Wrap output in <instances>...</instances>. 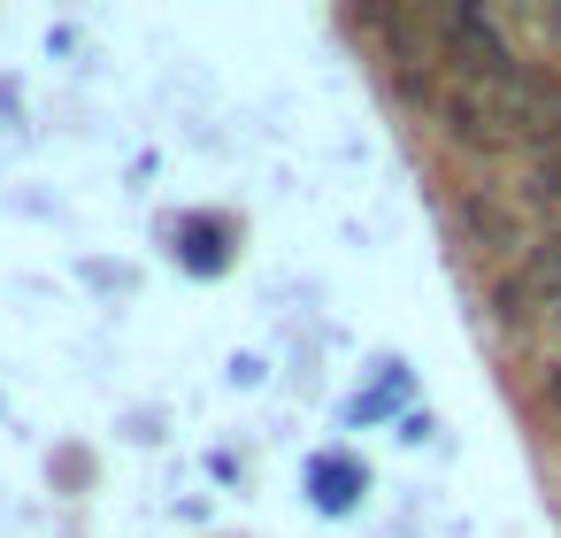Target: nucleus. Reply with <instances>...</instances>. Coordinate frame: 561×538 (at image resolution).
Masks as SVG:
<instances>
[{"label": "nucleus", "instance_id": "1", "mask_svg": "<svg viewBox=\"0 0 561 538\" xmlns=\"http://www.w3.org/2000/svg\"><path fill=\"white\" fill-rule=\"evenodd\" d=\"M446 224H454V239H461L469 254H484L492 270H507L515 254H530V247H538V239L523 231V216H515V201H500V193H461Z\"/></svg>", "mask_w": 561, "mask_h": 538}, {"label": "nucleus", "instance_id": "2", "mask_svg": "<svg viewBox=\"0 0 561 538\" xmlns=\"http://www.w3.org/2000/svg\"><path fill=\"white\" fill-rule=\"evenodd\" d=\"M438 124H446L461 147H477V154H507V147H515L507 124H500V108H492L477 85H446V93H438Z\"/></svg>", "mask_w": 561, "mask_h": 538}, {"label": "nucleus", "instance_id": "3", "mask_svg": "<svg viewBox=\"0 0 561 538\" xmlns=\"http://www.w3.org/2000/svg\"><path fill=\"white\" fill-rule=\"evenodd\" d=\"M523 277L538 285V300H546V308H561V231H546V239L523 254Z\"/></svg>", "mask_w": 561, "mask_h": 538}, {"label": "nucleus", "instance_id": "4", "mask_svg": "<svg viewBox=\"0 0 561 538\" xmlns=\"http://www.w3.org/2000/svg\"><path fill=\"white\" fill-rule=\"evenodd\" d=\"M546 339H553V346H561V308H546Z\"/></svg>", "mask_w": 561, "mask_h": 538}]
</instances>
